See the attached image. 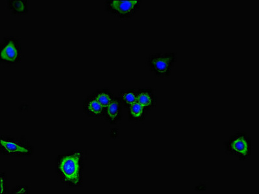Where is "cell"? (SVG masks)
Segmentation results:
<instances>
[{
	"instance_id": "8992f818",
	"label": "cell",
	"mask_w": 259,
	"mask_h": 194,
	"mask_svg": "<svg viewBox=\"0 0 259 194\" xmlns=\"http://www.w3.org/2000/svg\"><path fill=\"white\" fill-rule=\"evenodd\" d=\"M21 49L19 43L14 39L5 41L1 48L2 62L15 63L20 60Z\"/></svg>"
},
{
	"instance_id": "277c9868",
	"label": "cell",
	"mask_w": 259,
	"mask_h": 194,
	"mask_svg": "<svg viewBox=\"0 0 259 194\" xmlns=\"http://www.w3.org/2000/svg\"><path fill=\"white\" fill-rule=\"evenodd\" d=\"M1 153L11 156H25L31 155L33 153V147L28 141L25 139L2 137Z\"/></svg>"
},
{
	"instance_id": "5b68a950",
	"label": "cell",
	"mask_w": 259,
	"mask_h": 194,
	"mask_svg": "<svg viewBox=\"0 0 259 194\" xmlns=\"http://www.w3.org/2000/svg\"><path fill=\"white\" fill-rule=\"evenodd\" d=\"M141 3L142 2L138 0H114L107 2L105 8L112 15L122 19H127L134 17L138 11Z\"/></svg>"
},
{
	"instance_id": "4fadbf2b",
	"label": "cell",
	"mask_w": 259,
	"mask_h": 194,
	"mask_svg": "<svg viewBox=\"0 0 259 194\" xmlns=\"http://www.w3.org/2000/svg\"><path fill=\"white\" fill-rule=\"evenodd\" d=\"M8 2L9 8L13 13L22 14L26 12L27 1H9Z\"/></svg>"
},
{
	"instance_id": "6da1fadb",
	"label": "cell",
	"mask_w": 259,
	"mask_h": 194,
	"mask_svg": "<svg viewBox=\"0 0 259 194\" xmlns=\"http://www.w3.org/2000/svg\"><path fill=\"white\" fill-rule=\"evenodd\" d=\"M84 159L85 157L82 151H73L57 157L56 172L65 186H81Z\"/></svg>"
},
{
	"instance_id": "9a60e30c",
	"label": "cell",
	"mask_w": 259,
	"mask_h": 194,
	"mask_svg": "<svg viewBox=\"0 0 259 194\" xmlns=\"http://www.w3.org/2000/svg\"><path fill=\"white\" fill-rule=\"evenodd\" d=\"M14 190H19L17 191L16 193H27V188L26 187H18V188H15Z\"/></svg>"
},
{
	"instance_id": "30bf717a",
	"label": "cell",
	"mask_w": 259,
	"mask_h": 194,
	"mask_svg": "<svg viewBox=\"0 0 259 194\" xmlns=\"http://www.w3.org/2000/svg\"><path fill=\"white\" fill-rule=\"evenodd\" d=\"M129 110L130 120L134 121V122H139V121L143 120L146 118L150 109L145 108L143 105L137 102L130 107Z\"/></svg>"
},
{
	"instance_id": "8fae6325",
	"label": "cell",
	"mask_w": 259,
	"mask_h": 194,
	"mask_svg": "<svg viewBox=\"0 0 259 194\" xmlns=\"http://www.w3.org/2000/svg\"><path fill=\"white\" fill-rule=\"evenodd\" d=\"M137 91L134 89H126L119 93L121 104L125 108L129 109L133 104L137 102Z\"/></svg>"
},
{
	"instance_id": "52a82bcc",
	"label": "cell",
	"mask_w": 259,
	"mask_h": 194,
	"mask_svg": "<svg viewBox=\"0 0 259 194\" xmlns=\"http://www.w3.org/2000/svg\"><path fill=\"white\" fill-rule=\"evenodd\" d=\"M104 116L107 122L116 124L121 119V102L120 98L115 97L111 103L105 108Z\"/></svg>"
},
{
	"instance_id": "7a4b0ae2",
	"label": "cell",
	"mask_w": 259,
	"mask_h": 194,
	"mask_svg": "<svg viewBox=\"0 0 259 194\" xmlns=\"http://www.w3.org/2000/svg\"><path fill=\"white\" fill-rule=\"evenodd\" d=\"M226 152L242 161L251 158L252 145L250 137L244 132H238L230 137L226 144Z\"/></svg>"
},
{
	"instance_id": "5bb4252c",
	"label": "cell",
	"mask_w": 259,
	"mask_h": 194,
	"mask_svg": "<svg viewBox=\"0 0 259 194\" xmlns=\"http://www.w3.org/2000/svg\"><path fill=\"white\" fill-rule=\"evenodd\" d=\"M0 185H1V194L6 193L7 185L6 173H1V176H0Z\"/></svg>"
},
{
	"instance_id": "9c48e42d",
	"label": "cell",
	"mask_w": 259,
	"mask_h": 194,
	"mask_svg": "<svg viewBox=\"0 0 259 194\" xmlns=\"http://www.w3.org/2000/svg\"><path fill=\"white\" fill-rule=\"evenodd\" d=\"M84 109L89 115L94 117H102L104 116L105 108L94 97H88L84 102Z\"/></svg>"
},
{
	"instance_id": "3957f363",
	"label": "cell",
	"mask_w": 259,
	"mask_h": 194,
	"mask_svg": "<svg viewBox=\"0 0 259 194\" xmlns=\"http://www.w3.org/2000/svg\"><path fill=\"white\" fill-rule=\"evenodd\" d=\"M176 57L174 52H154L149 56L148 65L156 77H168L175 63Z\"/></svg>"
},
{
	"instance_id": "ba28073f",
	"label": "cell",
	"mask_w": 259,
	"mask_h": 194,
	"mask_svg": "<svg viewBox=\"0 0 259 194\" xmlns=\"http://www.w3.org/2000/svg\"><path fill=\"white\" fill-rule=\"evenodd\" d=\"M137 102L146 108H154L157 103V97L151 88L142 89L137 91Z\"/></svg>"
},
{
	"instance_id": "7c38bea8",
	"label": "cell",
	"mask_w": 259,
	"mask_h": 194,
	"mask_svg": "<svg viewBox=\"0 0 259 194\" xmlns=\"http://www.w3.org/2000/svg\"><path fill=\"white\" fill-rule=\"evenodd\" d=\"M95 99L102 105L104 108H107L111 103L113 99V95L109 90H101L93 95Z\"/></svg>"
}]
</instances>
